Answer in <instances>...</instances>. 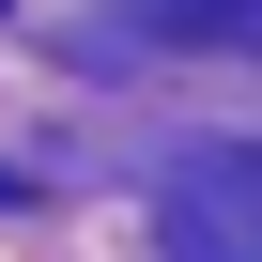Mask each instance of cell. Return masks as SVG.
Here are the masks:
<instances>
[{
    "label": "cell",
    "instance_id": "6da1fadb",
    "mask_svg": "<svg viewBox=\"0 0 262 262\" xmlns=\"http://www.w3.org/2000/svg\"><path fill=\"white\" fill-rule=\"evenodd\" d=\"M155 231H170V262H262V139L185 155L170 201H155Z\"/></svg>",
    "mask_w": 262,
    "mask_h": 262
},
{
    "label": "cell",
    "instance_id": "7a4b0ae2",
    "mask_svg": "<svg viewBox=\"0 0 262 262\" xmlns=\"http://www.w3.org/2000/svg\"><path fill=\"white\" fill-rule=\"evenodd\" d=\"M139 31H170V47H262V0H155Z\"/></svg>",
    "mask_w": 262,
    "mask_h": 262
}]
</instances>
